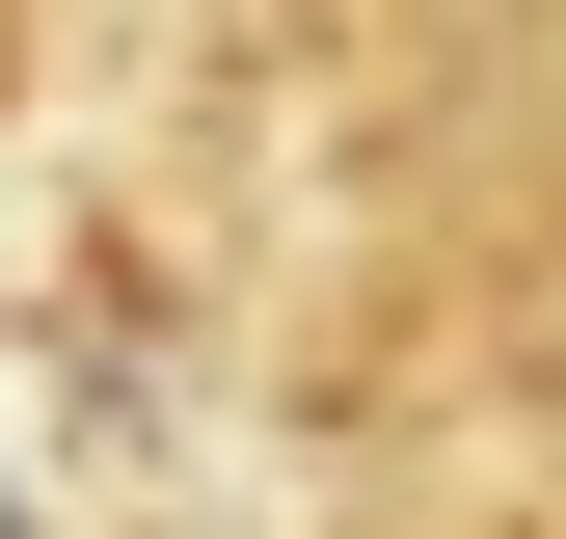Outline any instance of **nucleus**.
<instances>
[]
</instances>
